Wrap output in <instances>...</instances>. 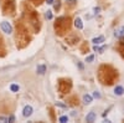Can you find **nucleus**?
<instances>
[{
    "label": "nucleus",
    "instance_id": "obj_1",
    "mask_svg": "<svg viewBox=\"0 0 124 123\" xmlns=\"http://www.w3.org/2000/svg\"><path fill=\"white\" fill-rule=\"evenodd\" d=\"M118 77L117 72L113 70L110 66H102L99 68V72H98V78L102 83L104 85H112L113 82L116 81V78Z\"/></svg>",
    "mask_w": 124,
    "mask_h": 123
},
{
    "label": "nucleus",
    "instance_id": "obj_2",
    "mask_svg": "<svg viewBox=\"0 0 124 123\" xmlns=\"http://www.w3.org/2000/svg\"><path fill=\"white\" fill-rule=\"evenodd\" d=\"M70 29V19L66 16L58 17L55 23V30L58 35H63L66 31H68Z\"/></svg>",
    "mask_w": 124,
    "mask_h": 123
},
{
    "label": "nucleus",
    "instance_id": "obj_3",
    "mask_svg": "<svg viewBox=\"0 0 124 123\" xmlns=\"http://www.w3.org/2000/svg\"><path fill=\"white\" fill-rule=\"evenodd\" d=\"M72 85H71V81L70 80H60L58 82V90L62 95L63 93H67V92L71 90Z\"/></svg>",
    "mask_w": 124,
    "mask_h": 123
},
{
    "label": "nucleus",
    "instance_id": "obj_4",
    "mask_svg": "<svg viewBox=\"0 0 124 123\" xmlns=\"http://www.w3.org/2000/svg\"><path fill=\"white\" fill-rule=\"evenodd\" d=\"M0 27H1V30H3L5 34H8V35H10V34L13 33V27H11V25H10L8 21H1Z\"/></svg>",
    "mask_w": 124,
    "mask_h": 123
},
{
    "label": "nucleus",
    "instance_id": "obj_5",
    "mask_svg": "<svg viewBox=\"0 0 124 123\" xmlns=\"http://www.w3.org/2000/svg\"><path fill=\"white\" fill-rule=\"evenodd\" d=\"M32 112H34V109H32L31 106H25L24 111H23V116L24 117H30L31 115H32Z\"/></svg>",
    "mask_w": 124,
    "mask_h": 123
},
{
    "label": "nucleus",
    "instance_id": "obj_6",
    "mask_svg": "<svg viewBox=\"0 0 124 123\" xmlns=\"http://www.w3.org/2000/svg\"><path fill=\"white\" fill-rule=\"evenodd\" d=\"M114 35H116V37L122 39V37L124 36V26H120L119 29H117V30H116V33H114Z\"/></svg>",
    "mask_w": 124,
    "mask_h": 123
},
{
    "label": "nucleus",
    "instance_id": "obj_7",
    "mask_svg": "<svg viewBox=\"0 0 124 123\" xmlns=\"http://www.w3.org/2000/svg\"><path fill=\"white\" fill-rule=\"evenodd\" d=\"M94 119H96V113L94 112H89V113L87 115V117H86V122L92 123V122H94Z\"/></svg>",
    "mask_w": 124,
    "mask_h": 123
},
{
    "label": "nucleus",
    "instance_id": "obj_8",
    "mask_svg": "<svg viewBox=\"0 0 124 123\" xmlns=\"http://www.w3.org/2000/svg\"><path fill=\"white\" fill-rule=\"evenodd\" d=\"M103 41H104V36H98V37H94L92 40V42L94 44V45H99V44H102Z\"/></svg>",
    "mask_w": 124,
    "mask_h": 123
},
{
    "label": "nucleus",
    "instance_id": "obj_9",
    "mask_svg": "<svg viewBox=\"0 0 124 123\" xmlns=\"http://www.w3.org/2000/svg\"><path fill=\"white\" fill-rule=\"evenodd\" d=\"M75 26L78 29V30H81V29H83V23H82V20L79 19V17H77L76 20H75Z\"/></svg>",
    "mask_w": 124,
    "mask_h": 123
},
{
    "label": "nucleus",
    "instance_id": "obj_10",
    "mask_svg": "<svg viewBox=\"0 0 124 123\" xmlns=\"http://www.w3.org/2000/svg\"><path fill=\"white\" fill-rule=\"evenodd\" d=\"M114 93H116L117 96H122V95L124 93V88H123L122 86H117V87L114 88Z\"/></svg>",
    "mask_w": 124,
    "mask_h": 123
},
{
    "label": "nucleus",
    "instance_id": "obj_11",
    "mask_svg": "<svg viewBox=\"0 0 124 123\" xmlns=\"http://www.w3.org/2000/svg\"><path fill=\"white\" fill-rule=\"evenodd\" d=\"M45 72H46V66H45V65L37 66V74H39V75H44Z\"/></svg>",
    "mask_w": 124,
    "mask_h": 123
},
{
    "label": "nucleus",
    "instance_id": "obj_12",
    "mask_svg": "<svg viewBox=\"0 0 124 123\" xmlns=\"http://www.w3.org/2000/svg\"><path fill=\"white\" fill-rule=\"evenodd\" d=\"M91 102H92V96L85 95V96H83V103H85V105H89Z\"/></svg>",
    "mask_w": 124,
    "mask_h": 123
},
{
    "label": "nucleus",
    "instance_id": "obj_13",
    "mask_svg": "<svg viewBox=\"0 0 124 123\" xmlns=\"http://www.w3.org/2000/svg\"><path fill=\"white\" fill-rule=\"evenodd\" d=\"M45 17H46L47 20H51V19H52V11H51V10L46 11V14H45Z\"/></svg>",
    "mask_w": 124,
    "mask_h": 123
},
{
    "label": "nucleus",
    "instance_id": "obj_14",
    "mask_svg": "<svg viewBox=\"0 0 124 123\" xmlns=\"http://www.w3.org/2000/svg\"><path fill=\"white\" fill-rule=\"evenodd\" d=\"M10 90H11L13 92H17L20 90V87H19V85H11L10 86Z\"/></svg>",
    "mask_w": 124,
    "mask_h": 123
},
{
    "label": "nucleus",
    "instance_id": "obj_15",
    "mask_svg": "<svg viewBox=\"0 0 124 123\" xmlns=\"http://www.w3.org/2000/svg\"><path fill=\"white\" fill-rule=\"evenodd\" d=\"M61 123H66V122H68V117L67 116H62V117H60V119H58Z\"/></svg>",
    "mask_w": 124,
    "mask_h": 123
},
{
    "label": "nucleus",
    "instance_id": "obj_16",
    "mask_svg": "<svg viewBox=\"0 0 124 123\" xmlns=\"http://www.w3.org/2000/svg\"><path fill=\"white\" fill-rule=\"evenodd\" d=\"M94 60V55H89L88 57H86V62H92Z\"/></svg>",
    "mask_w": 124,
    "mask_h": 123
},
{
    "label": "nucleus",
    "instance_id": "obj_17",
    "mask_svg": "<svg viewBox=\"0 0 124 123\" xmlns=\"http://www.w3.org/2000/svg\"><path fill=\"white\" fill-rule=\"evenodd\" d=\"M66 3H67V4L70 5V6H73V5H75V4H76L77 1H76V0H67Z\"/></svg>",
    "mask_w": 124,
    "mask_h": 123
},
{
    "label": "nucleus",
    "instance_id": "obj_18",
    "mask_svg": "<svg viewBox=\"0 0 124 123\" xmlns=\"http://www.w3.org/2000/svg\"><path fill=\"white\" fill-rule=\"evenodd\" d=\"M93 97H94V98H101V93H99V92H93Z\"/></svg>",
    "mask_w": 124,
    "mask_h": 123
},
{
    "label": "nucleus",
    "instance_id": "obj_19",
    "mask_svg": "<svg viewBox=\"0 0 124 123\" xmlns=\"http://www.w3.org/2000/svg\"><path fill=\"white\" fill-rule=\"evenodd\" d=\"M60 6H61V4H60V1H57V4H55V10H58Z\"/></svg>",
    "mask_w": 124,
    "mask_h": 123
},
{
    "label": "nucleus",
    "instance_id": "obj_20",
    "mask_svg": "<svg viewBox=\"0 0 124 123\" xmlns=\"http://www.w3.org/2000/svg\"><path fill=\"white\" fill-rule=\"evenodd\" d=\"M30 1H32L34 4H37V5H39V4L41 3V0H30Z\"/></svg>",
    "mask_w": 124,
    "mask_h": 123
},
{
    "label": "nucleus",
    "instance_id": "obj_21",
    "mask_svg": "<svg viewBox=\"0 0 124 123\" xmlns=\"http://www.w3.org/2000/svg\"><path fill=\"white\" fill-rule=\"evenodd\" d=\"M46 4H48V5L54 4V0H46Z\"/></svg>",
    "mask_w": 124,
    "mask_h": 123
},
{
    "label": "nucleus",
    "instance_id": "obj_22",
    "mask_svg": "<svg viewBox=\"0 0 124 123\" xmlns=\"http://www.w3.org/2000/svg\"><path fill=\"white\" fill-rule=\"evenodd\" d=\"M58 107H66V105H62V103H60V102H57V103H56Z\"/></svg>",
    "mask_w": 124,
    "mask_h": 123
},
{
    "label": "nucleus",
    "instance_id": "obj_23",
    "mask_svg": "<svg viewBox=\"0 0 124 123\" xmlns=\"http://www.w3.org/2000/svg\"><path fill=\"white\" fill-rule=\"evenodd\" d=\"M99 10H101L99 8H94V13H96V14H98V13H99Z\"/></svg>",
    "mask_w": 124,
    "mask_h": 123
},
{
    "label": "nucleus",
    "instance_id": "obj_24",
    "mask_svg": "<svg viewBox=\"0 0 124 123\" xmlns=\"http://www.w3.org/2000/svg\"><path fill=\"white\" fill-rule=\"evenodd\" d=\"M14 119H15V118H14V117L11 116V117H10V118H9L8 121H9V122H14Z\"/></svg>",
    "mask_w": 124,
    "mask_h": 123
},
{
    "label": "nucleus",
    "instance_id": "obj_25",
    "mask_svg": "<svg viewBox=\"0 0 124 123\" xmlns=\"http://www.w3.org/2000/svg\"><path fill=\"white\" fill-rule=\"evenodd\" d=\"M120 44H122V45H123V46H124V36H123V37H122V41H120Z\"/></svg>",
    "mask_w": 124,
    "mask_h": 123
}]
</instances>
